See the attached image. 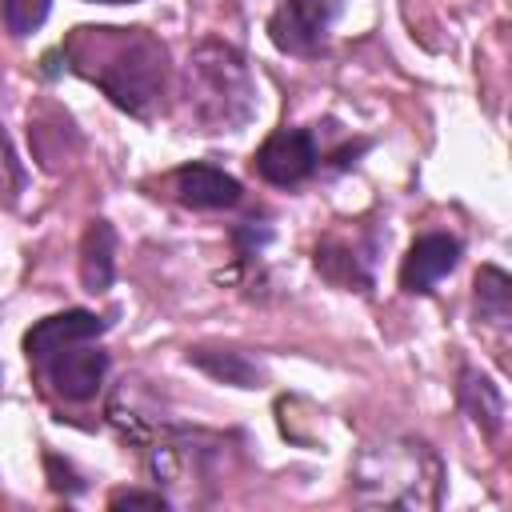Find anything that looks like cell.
Instances as JSON below:
<instances>
[{"instance_id":"14","label":"cell","mask_w":512,"mask_h":512,"mask_svg":"<svg viewBox=\"0 0 512 512\" xmlns=\"http://www.w3.org/2000/svg\"><path fill=\"white\" fill-rule=\"evenodd\" d=\"M52 0H0V16L12 36H28L48 20Z\"/></svg>"},{"instance_id":"12","label":"cell","mask_w":512,"mask_h":512,"mask_svg":"<svg viewBox=\"0 0 512 512\" xmlns=\"http://www.w3.org/2000/svg\"><path fill=\"white\" fill-rule=\"evenodd\" d=\"M188 360L196 368H204L208 376L224 380V384H236V388H256L260 384V368L244 356V352H216V348H192Z\"/></svg>"},{"instance_id":"6","label":"cell","mask_w":512,"mask_h":512,"mask_svg":"<svg viewBox=\"0 0 512 512\" xmlns=\"http://www.w3.org/2000/svg\"><path fill=\"white\" fill-rule=\"evenodd\" d=\"M456 264H460V240L448 232H428L408 248L404 264H400V288L408 296L432 292Z\"/></svg>"},{"instance_id":"5","label":"cell","mask_w":512,"mask_h":512,"mask_svg":"<svg viewBox=\"0 0 512 512\" xmlns=\"http://www.w3.org/2000/svg\"><path fill=\"white\" fill-rule=\"evenodd\" d=\"M316 140L312 132L304 128H284V132H272L260 152H256V172L276 184V188H292L300 180H308L316 172Z\"/></svg>"},{"instance_id":"7","label":"cell","mask_w":512,"mask_h":512,"mask_svg":"<svg viewBox=\"0 0 512 512\" xmlns=\"http://www.w3.org/2000/svg\"><path fill=\"white\" fill-rule=\"evenodd\" d=\"M100 332H104V320L96 312L68 308V312H56V316L36 320L28 328V336H24V352H28L32 364H44L48 356H56V352H64L72 344H84V340H92Z\"/></svg>"},{"instance_id":"10","label":"cell","mask_w":512,"mask_h":512,"mask_svg":"<svg viewBox=\"0 0 512 512\" xmlns=\"http://www.w3.org/2000/svg\"><path fill=\"white\" fill-rule=\"evenodd\" d=\"M112 272H116V232L108 220H92L84 228V240H80V284L92 296L108 292Z\"/></svg>"},{"instance_id":"4","label":"cell","mask_w":512,"mask_h":512,"mask_svg":"<svg viewBox=\"0 0 512 512\" xmlns=\"http://www.w3.org/2000/svg\"><path fill=\"white\" fill-rule=\"evenodd\" d=\"M336 12L340 0H280V8L268 20V36L288 56H316Z\"/></svg>"},{"instance_id":"1","label":"cell","mask_w":512,"mask_h":512,"mask_svg":"<svg viewBox=\"0 0 512 512\" xmlns=\"http://www.w3.org/2000/svg\"><path fill=\"white\" fill-rule=\"evenodd\" d=\"M72 72L92 80L116 108L148 120L168 92V48L148 28L80 24L64 44Z\"/></svg>"},{"instance_id":"11","label":"cell","mask_w":512,"mask_h":512,"mask_svg":"<svg viewBox=\"0 0 512 512\" xmlns=\"http://www.w3.org/2000/svg\"><path fill=\"white\" fill-rule=\"evenodd\" d=\"M460 404H464V412L488 432V436H496L500 428H504V396H500V388L488 380V376H480V372H472V368H464L460 372Z\"/></svg>"},{"instance_id":"3","label":"cell","mask_w":512,"mask_h":512,"mask_svg":"<svg viewBox=\"0 0 512 512\" xmlns=\"http://www.w3.org/2000/svg\"><path fill=\"white\" fill-rule=\"evenodd\" d=\"M360 504L384 508H432L440 500V460L420 440H388L360 456L352 472Z\"/></svg>"},{"instance_id":"16","label":"cell","mask_w":512,"mask_h":512,"mask_svg":"<svg viewBox=\"0 0 512 512\" xmlns=\"http://www.w3.org/2000/svg\"><path fill=\"white\" fill-rule=\"evenodd\" d=\"M108 508H156V512H164V508H168V496H160V492H136V488H124V492H112Z\"/></svg>"},{"instance_id":"8","label":"cell","mask_w":512,"mask_h":512,"mask_svg":"<svg viewBox=\"0 0 512 512\" xmlns=\"http://www.w3.org/2000/svg\"><path fill=\"white\" fill-rule=\"evenodd\" d=\"M44 368H48L52 388L64 400H92L96 388L104 384L108 352H100V348H64V352L48 356Z\"/></svg>"},{"instance_id":"2","label":"cell","mask_w":512,"mask_h":512,"mask_svg":"<svg viewBox=\"0 0 512 512\" xmlns=\"http://www.w3.org/2000/svg\"><path fill=\"white\" fill-rule=\"evenodd\" d=\"M180 104L200 132H236L256 112V84L248 60L232 44L204 40L184 64Z\"/></svg>"},{"instance_id":"9","label":"cell","mask_w":512,"mask_h":512,"mask_svg":"<svg viewBox=\"0 0 512 512\" xmlns=\"http://www.w3.org/2000/svg\"><path fill=\"white\" fill-rule=\"evenodd\" d=\"M172 184L180 204L188 208H232L240 200V180H232L212 164H184L172 172Z\"/></svg>"},{"instance_id":"15","label":"cell","mask_w":512,"mask_h":512,"mask_svg":"<svg viewBox=\"0 0 512 512\" xmlns=\"http://www.w3.org/2000/svg\"><path fill=\"white\" fill-rule=\"evenodd\" d=\"M0 192H4L8 204L24 192V164H20V156H16V148H12L8 132H4V124H0Z\"/></svg>"},{"instance_id":"13","label":"cell","mask_w":512,"mask_h":512,"mask_svg":"<svg viewBox=\"0 0 512 512\" xmlns=\"http://www.w3.org/2000/svg\"><path fill=\"white\" fill-rule=\"evenodd\" d=\"M476 312L480 320H492V324H504L512 312V280L492 264L480 268L476 276Z\"/></svg>"},{"instance_id":"17","label":"cell","mask_w":512,"mask_h":512,"mask_svg":"<svg viewBox=\"0 0 512 512\" xmlns=\"http://www.w3.org/2000/svg\"><path fill=\"white\" fill-rule=\"evenodd\" d=\"M100 4H132V0H100Z\"/></svg>"}]
</instances>
